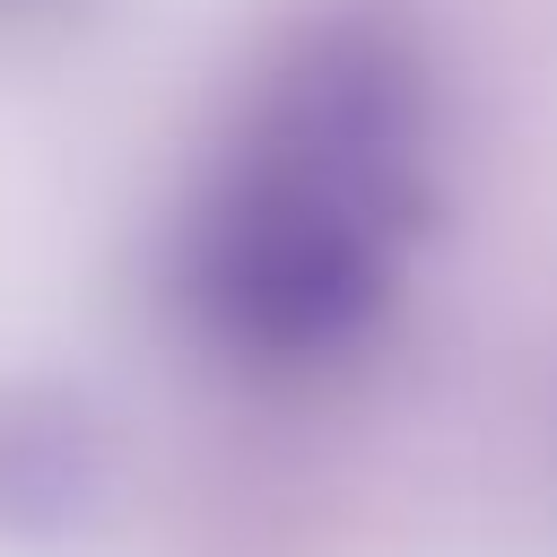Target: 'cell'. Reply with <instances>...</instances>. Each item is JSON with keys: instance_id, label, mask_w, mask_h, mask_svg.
<instances>
[{"instance_id": "6da1fadb", "label": "cell", "mask_w": 557, "mask_h": 557, "mask_svg": "<svg viewBox=\"0 0 557 557\" xmlns=\"http://www.w3.org/2000/svg\"><path fill=\"white\" fill-rule=\"evenodd\" d=\"M409 113L366 44H313L252 104L191 218V296L252 357H305L366 322L400 218Z\"/></svg>"}]
</instances>
